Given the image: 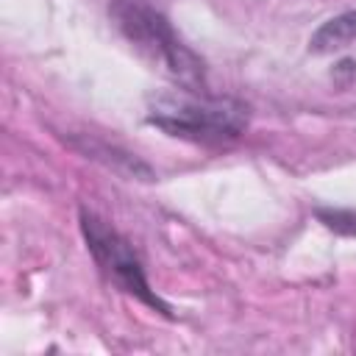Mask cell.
Returning <instances> with one entry per match:
<instances>
[{"mask_svg":"<svg viewBox=\"0 0 356 356\" xmlns=\"http://www.w3.org/2000/svg\"><path fill=\"white\" fill-rule=\"evenodd\" d=\"M111 19L120 33L153 64H159L184 92H206V67L203 61L178 39L172 25L161 11L147 0H111Z\"/></svg>","mask_w":356,"mask_h":356,"instance_id":"obj_1","label":"cell"},{"mask_svg":"<svg viewBox=\"0 0 356 356\" xmlns=\"http://www.w3.org/2000/svg\"><path fill=\"white\" fill-rule=\"evenodd\" d=\"M250 111L245 103L231 97H209L206 92H195V97L184 100H161L147 114V122L167 131L170 136L203 142V145H225L245 134Z\"/></svg>","mask_w":356,"mask_h":356,"instance_id":"obj_2","label":"cell"},{"mask_svg":"<svg viewBox=\"0 0 356 356\" xmlns=\"http://www.w3.org/2000/svg\"><path fill=\"white\" fill-rule=\"evenodd\" d=\"M81 231H83V239H86V248H89L92 259L97 261L103 275L117 289L139 298L142 303L161 312L164 317H172L170 306L150 289V284L145 278V270H142V261L136 259V253H134V248L125 236H120L111 225H106L97 214H92L86 209H81Z\"/></svg>","mask_w":356,"mask_h":356,"instance_id":"obj_3","label":"cell"},{"mask_svg":"<svg viewBox=\"0 0 356 356\" xmlns=\"http://www.w3.org/2000/svg\"><path fill=\"white\" fill-rule=\"evenodd\" d=\"M350 42H356V11H345L323 22L309 39V47L312 53H334V50L348 47Z\"/></svg>","mask_w":356,"mask_h":356,"instance_id":"obj_4","label":"cell"},{"mask_svg":"<svg viewBox=\"0 0 356 356\" xmlns=\"http://www.w3.org/2000/svg\"><path fill=\"white\" fill-rule=\"evenodd\" d=\"M317 220L342 236H356V211L350 209H317Z\"/></svg>","mask_w":356,"mask_h":356,"instance_id":"obj_5","label":"cell"}]
</instances>
